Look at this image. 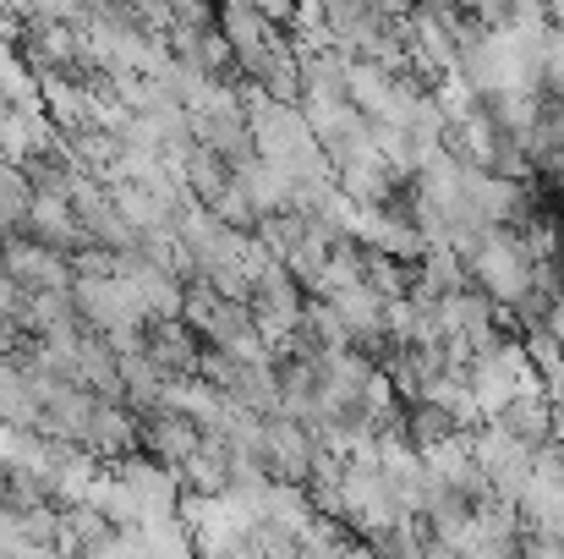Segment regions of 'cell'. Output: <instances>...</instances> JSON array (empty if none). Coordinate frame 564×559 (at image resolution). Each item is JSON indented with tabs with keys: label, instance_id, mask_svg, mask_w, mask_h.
Wrapping results in <instances>:
<instances>
[{
	"label": "cell",
	"instance_id": "8",
	"mask_svg": "<svg viewBox=\"0 0 564 559\" xmlns=\"http://www.w3.org/2000/svg\"><path fill=\"white\" fill-rule=\"evenodd\" d=\"M427 6H433V0H427Z\"/></svg>",
	"mask_w": 564,
	"mask_h": 559
},
{
	"label": "cell",
	"instance_id": "1",
	"mask_svg": "<svg viewBox=\"0 0 564 559\" xmlns=\"http://www.w3.org/2000/svg\"><path fill=\"white\" fill-rule=\"evenodd\" d=\"M466 433H471V461L488 477L494 499H521V488L532 483V444H521L499 422H477Z\"/></svg>",
	"mask_w": 564,
	"mask_h": 559
},
{
	"label": "cell",
	"instance_id": "4",
	"mask_svg": "<svg viewBox=\"0 0 564 559\" xmlns=\"http://www.w3.org/2000/svg\"><path fill=\"white\" fill-rule=\"evenodd\" d=\"M494 422H499L505 433H516L521 444H532V450H538L543 439H554V400L538 389V378H527V384L505 400V411H499Z\"/></svg>",
	"mask_w": 564,
	"mask_h": 559
},
{
	"label": "cell",
	"instance_id": "2",
	"mask_svg": "<svg viewBox=\"0 0 564 559\" xmlns=\"http://www.w3.org/2000/svg\"><path fill=\"white\" fill-rule=\"evenodd\" d=\"M505 313L477 291V286H466V291H455V297H438L433 302V324H438V341L444 335H460L471 352H488L499 335H505V324H499Z\"/></svg>",
	"mask_w": 564,
	"mask_h": 559
},
{
	"label": "cell",
	"instance_id": "3",
	"mask_svg": "<svg viewBox=\"0 0 564 559\" xmlns=\"http://www.w3.org/2000/svg\"><path fill=\"white\" fill-rule=\"evenodd\" d=\"M466 286H471L466 258H460L449 241H427V247H422V258L411 264V297L438 302V297H455V291H466Z\"/></svg>",
	"mask_w": 564,
	"mask_h": 559
},
{
	"label": "cell",
	"instance_id": "7",
	"mask_svg": "<svg viewBox=\"0 0 564 559\" xmlns=\"http://www.w3.org/2000/svg\"><path fill=\"white\" fill-rule=\"evenodd\" d=\"M455 11H466L477 28H505L510 22V0H449Z\"/></svg>",
	"mask_w": 564,
	"mask_h": 559
},
{
	"label": "cell",
	"instance_id": "5",
	"mask_svg": "<svg viewBox=\"0 0 564 559\" xmlns=\"http://www.w3.org/2000/svg\"><path fill=\"white\" fill-rule=\"evenodd\" d=\"M482 116H488L505 138H527V132L538 127V116H543V94H532V88L488 94V99H482Z\"/></svg>",
	"mask_w": 564,
	"mask_h": 559
},
{
	"label": "cell",
	"instance_id": "6",
	"mask_svg": "<svg viewBox=\"0 0 564 559\" xmlns=\"http://www.w3.org/2000/svg\"><path fill=\"white\" fill-rule=\"evenodd\" d=\"M400 428H405V444H411V450H427V444H438V439L460 433L466 422H460L449 406H438V400H411Z\"/></svg>",
	"mask_w": 564,
	"mask_h": 559
}]
</instances>
